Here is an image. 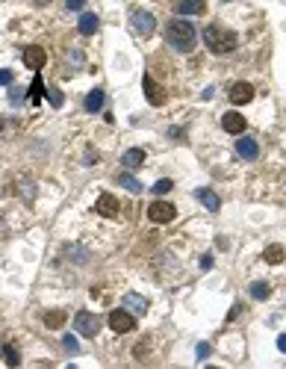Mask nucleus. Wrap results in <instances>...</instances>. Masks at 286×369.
Listing matches in <instances>:
<instances>
[{
    "instance_id": "22",
    "label": "nucleus",
    "mask_w": 286,
    "mask_h": 369,
    "mask_svg": "<svg viewBox=\"0 0 286 369\" xmlns=\"http://www.w3.org/2000/svg\"><path fill=\"white\" fill-rule=\"evenodd\" d=\"M115 180H118V183H121V186H124L127 192H133V195H139V192L145 189V186H142V183H139L136 178H133V174H118Z\"/></svg>"
},
{
    "instance_id": "21",
    "label": "nucleus",
    "mask_w": 286,
    "mask_h": 369,
    "mask_svg": "<svg viewBox=\"0 0 286 369\" xmlns=\"http://www.w3.org/2000/svg\"><path fill=\"white\" fill-rule=\"evenodd\" d=\"M262 257H265V263H272V266H277V263H283L286 251H283V245H269V248L262 251Z\"/></svg>"
},
{
    "instance_id": "32",
    "label": "nucleus",
    "mask_w": 286,
    "mask_h": 369,
    "mask_svg": "<svg viewBox=\"0 0 286 369\" xmlns=\"http://www.w3.org/2000/svg\"><path fill=\"white\" fill-rule=\"evenodd\" d=\"M86 0H68V9H83Z\"/></svg>"
},
{
    "instance_id": "33",
    "label": "nucleus",
    "mask_w": 286,
    "mask_h": 369,
    "mask_svg": "<svg viewBox=\"0 0 286 369\" xmlns=\"http://www.w3.org/2000/svg\"><path fill=\"white\" fill-rule=\"evenodd\" d=\"M210 266H213V257H210V254H203V257H201V269H210Z\"/></svg>"
},
{
    "instance_id": "15",
    "label": "nucleus",
    "mask_w": 286,
    "mask_h": 369,
    "mask_svg": "<svg viewBox=\"0 0 286 369\" xmlns=\"http://www.w3.org/2000/svg\"><path fill=\"white\" fill-rule=\"evenodd\" d=\"M174 9H177V15H203L207 12V0H180Z\"/></svg>"
},
{
    "instance_id": "23",
    "label": "nucleus",
    "mask_w": 286,
    "mask_h": 369,
    "mask_svg": "<svg viewBox=\"0 0 286 369\" xmlns=\"http://www.w3.org/2000/svg\"><path fill=\"white\" fill-rule=\"evenodd\" d=\"M272 296V286L265 284V281H254L251 284V298H257V301H262V298Z\"/></svg>"
},
{
    "instance_id": "8",
    "label": "nucleus",
    "mask_w": 286,
    "mask_h": 369,
    "mask_svg": "<svg viewBox=\"0 0 286 369\" xmlns=\"http://www.w3.org/2000/svg\"><path fill=\"white\" fill-rule=\"evenodd\" d=\"M97 213L100 216H107V219H112V216H118V210H121V204H118V198L115 195H109V192H104V195H97Z\"/></svg>"
},
{
    "instance_id": "28",
    "label": "nucleus",
    "mask_w": 286,
    "mask_h": 369,
    "mask_svg": "<svg viewBox=\"0 0 286 369\" xmlns=\"http://www.w3.org/2000/svg\"><path fill=\"white\" fill-rule=\"evenodd\" d=\"M62 345H65V352H77V348H80V343H77L74 334H65V337H62Z\"/></svg>"
},
{
    "instance_id": "38",
    "label": "nucleus",
    "mask_w": 286,
    "mask_h": 369,
    "mask_svg": "<svg viewBox=\"0 0 286 369\" xmlns=\"http://www.w3.org/2000/svg\"><path fill=\"white\" fill-rule=\"evenodd\" d=\"M0 237H6V225L3 222H0Z\"/></svg>"
},
{
    "instance_id": "6",
    "label": "nucleus",
    "mask_w": 286,
    "mask_h": 369,
    "mask_svg": "<svg viewBox=\"0 0 286 369\" xmlns=\"http://www.w3.org/2000/svg\"><path fill=\"white\" fill-rule=\"evenodd\" d=\"M174 216H177V207L168 204V201H154L151 207H148V219L156 222V225H168Z\"/></svg>"
},
{
    "instance_id": "31",
    "label": "nucleus",
    "mask_w": 286,
    "mask_h": 369,
    "mask_svg": "<svg viewBox=\"0 0 286 369\" xmlns=\"http://www.w3.org/2000/svg\"><path fill=\"white\" fill-rule=\"evenodd\" d=\"M21 98H24V89H12V104H21Z\"/></svg>"
},
{
    "instance_id": "18",
    "label": "nucleus",
    "mask_w": 286,
    "mask_h": 369,
    "mask_svg": "<svg viewBox=\"0 0 286 369\" xmlns=\"http://www.w3.org/2000/svg\"><path fill=\"white\" fill-rule=\"evenodd\" d=\"M77 27H80V33H83V36H95V33H97V15L95 12H83Z\"/></svg>"
},
{
    "instance_id": "11",
    "label": "nucleus",
    "mask_w": 286,
    "mask_h": 369,
    "mask_svg": "<svg viewBox=\"0 0 286 369\" xmlns=\"http://www.w3.org/2000/svg\"><path fill=\"white\" fill-rule=\"evenodd\" d=\"M254 101V86L251 83H233V89H230V104H251Z\"/></svg>"
},
{
    "instance_id": "14",
    "label": "nucleus",
    "mask_w": 286,
    "mask_h": 369,
    "mask_svg": "<svg viewBox=\"0 0 286 369\" xmlns=\"http://www.w3.org/2000/svg\"><path fill=\"white\" fill-rule=\"evenodd\" d=\"M15 192H18V198L21 201H33L36 198V183H33V178H18L15 180Z\"/></svg>"
},
{
    "instance_id": "20",
    "label": "nucleus",
    "mask_w": 286,
    "mask_h": 369,
    "mask_svg": "<svg viewBox=\"0 0 286 369\" xmlns=\"http://www.w3.org/2000/svg\"><path fill=\"white\" fill-rule=\"evenodd\" d=\"M100 107H104V92H100V89H92V92L86 95V112H97Z\"/></svg>"
},
{
    "instance_id": "3",
    "label": "nucleus",
    "mask_w": 286,
    "mask_h": 369,
    "mask_svg": "<svg viewBox=\"0 0 286 369\" xmlns=\"http://www.w3.org/2000/svg\"><path fill=\"white\" fill-rule=\"evenodd\" d=\"M130 24H133V30L139 33V36H154V30H156V18L148 9H133L130 12Z\"/></svg>"
},
{
    "instance_id": "25",
    "label": "nucleus",
    "mask_w": 286,
    "mask_h": 369,
    "mask_svg": "<svg viewBox=\"0 0 286 369\" xmlns=\"http://www.w3.org/2000/svg\"><path fill=\"white\" fill-rule=\"evenodd\" d=\"M42 92H45V83H42V77H36V80L30 83V104H38V101H42Z\"/></svg>"
},
{
    "instance_id": "17",
    "label": "nucleus",
    "mask_w": 286,
    "mask_h": 369,
    "mask_svg": "<svg viewBox=\"0 0 286 369\" xmlns=\"http://www.w3.org/2000/svg\"><path fill=\"white\" fill-rule=\"evenodd\" d=\"M145 163V151L142 148H130V151H124V157H121V166L124 168H139Z\"/></svg>"
},
{
    "instance_id": "24",
    "label": "nucleus",
    "mask_w": 286,
    "mask_h": 369,
    "mask_svg": "<svg viewBox=\"0 0 286 369\" xmlns=\"http://www.w3.org/2000/svg\"><path fill=\"white\" fill-rule=\"evenodd\" d=\"M45 98L50 101V107H56V109H59L62 104H65V95H62L56 86H48V89H45Z\"/></svg>"
},
{
    "instance_id": "7",
    "label": "nucleus",
    "mask_w": 286,
    "mask_h": 369,
    "mask_svg": "<svg viewBox=\"0 0 286 369\" xmlns=\"http://www.w3.org/2000/svg\"><path fill=\"white\" fill-rule=\"evenodd\" d=\"M142 89H145V98H148V104H151V107H162V104H166V89H162V86L156 83L154 77H148V74H145L142 77Z\"/></svg>"
},
{
    "instance_id": "16",
    "label": "nucleus",
    "mask_w": 286,
    "mask_h": 369,
    "mask_svg": "<svg viewBox=\"0 0 286 369\" xmlns=\"http://www.w3.org/2000/svg\"><path fill=\"white\" fill-rule=\"evenodd\" d=\"M195 198H198V201L203 204V207H207V210H218V207H221V201H218V195H215L213 189H207V186H201V189H195Z\"/></svg>"
},
{
    "instance_id": "2",
    "label": "nucleus",
    "mask_w": 286,
    "mask_h": 369,
    "mask_svg": "<svg viewBox=\"0 0 286 369\" xmlns=\"http://www.w3.org/2000/svg\"><path fill=\"white\" fill-rule=\"evenodd\" d=\"M203 42H207V48L213 50V53H230V50H236V33H230L224 27L218 24H210L203 30Z\"/></svg>"
},
{
    "instance_id": "10",
    "label": "nucleus",
    "mask_w": 286,
    "mask_h": 369,
    "mask_svg": "<svg viewBox=\"0 0 286 369\" xmlns=\"http://www.w3.org/2000/svg\"><path fill=\"white\" fill-rule=\"evenodd\" d=\"M257 154H260V145H257V139L242 136V139L236 142V157H239V160H257Z\"/></svg>"
},
{
    "instance_id": "1",
    "label": "nucleus",
    "mask_w": 286,
    "mask_h": 369,
    "mask_svg": "<svg viewBox=\"0 0 286 369\" xmlns=\"http://www.w3.org/2000/svg\"><path fill=\"white\" fill-rule=\"evenodd\" d=\"M166 38H168V45H171L174 50H180V53H192L195 45H198V30L192 27V21L177 18V21H171V24H168Z\"/></svg>"
},
{
    "instance_id": "27",
    "label": "nucleus",
    "mask_w": 286,
    "mask_h": 369,
    "mask_svg": "<svg viewBox=\"0 0 286 369\" xmlns=\"http://www.w3.org/2000/svg\"><path fill=\"white\" fill-rule=\"evenodd\" d=\"M171 189H174V180H168V178H162V180H156L154 183L156 195H166V192H171Z\"/></svg>"
},
{
    "instance_id": "35",
    "label": "nucleus",
    "mask_w": 286,
    "mask_h": 369,
    "mask_svg": "<svg viewBox=\"0 0 286 369\" xmlns=\"http://www.w3.org/2000/svg\"><path fill=\"white\" fill-rule=\"evenodd\" d=\"M277 348L286 355V334H283V337H277Z\"/></svg>"
},
{
    "instance_id": "30",
    "label": "nucleus",
    "mask_w": 286,
    "mask_h": 369,
    "mask_svg": "<svg viewBox=\"0 0 286 369\" xmlns=\"http://www.w3.org/2000/svg\"><path fill=\"white\" fill-rule=\"evenodd\" d=\"M68 60H71L74 65H80V62H83V53H80V50H71V53H68Z\"/></svg>"
},
{
    "instance_id": "19",
    "label": "nucleus",
    "mask_w": 286,
    "mask_h": 369,
    "mask_svg": "<svg viewBox=\"0 0 286 369\" xmlns=\"http://www.w3.org/2000/svg\"><path fill=\"white\" fill-rule=\"evenodd\" d=\"M65 322H68L65 310H48V313H45V325H48V328H53V331H56V328H62Z\"/></svg>"
},
{
    "instance_id": "9",
    "label": "nucleus",
    "mask_w": 286,
    "mask_h": 369,
    "mask_svg": "<svg viewBox=\"0 0 286 369\" xmlns=\"http://www.w3.org/2000/svg\"><path fill=\"white\" fill-rule=\"evenodd\" d=\"M45 62H48V53H45V48H27L24 50V65L27 68H33V71H42L45 68Z\"/></svg>"
},
{
    "instance_id": "5",
    "label": "nucleus",
    "mask_w": 286,
    "mask_h": 369,
    "mask_svg": "<svg viewBox=\"0 0 286 369\" xmlns=\"http://www.w3.org/2000/svg\"><path fill=\"white\" fill-rule=\"evenodd\" d=\"M74 328H77V334H83V337H97L100 319H97L95 313H89V310H80V313L74 316Z\"/></svg>"
},
{
    "instance_id": "12",
    "label": "nucleus",
    "mask_w": 286,
    "mask_h": 369,
    "mask_svg": "<svg viewBox=\"0 0 286 369\" xmlns=\"http://www.w3.org/2000/svg\"><path fill=\"white\" fill-rule=\"evenodd\" d=\"M121 304L130 310L133 316H142L145 310H148V298H142L139 293H127V296L121 298Z\"/></svg>"
},
{
    "instance_id": "26",
    "label": "nucleus",
    "mask_w": 286,
    "mask_h": 369,
    "mask_svg": "<svg viewBox=\"0 0 286 369\" xmlns=\"http://www.w3.org/2000/svg\"><path fill=\"white\" fill-rule=\"evenodd\" d=\"M0 352H3V357H6V363H9V366H18V363H21V355L15 352L12 345H3Z\"/></svg>"
},
{
    "instance_id": "37",
    "label": "nucleus",
    "mask_w": 286,
    "mask_h": 369,
    "mask_svg": "<svg viewBox=\"0 0 286 369\" xmlns=\"http://www.w3.org/2000/svg\"><path fill=\"white\" fill-rule=\"evenodd\" d=\"M30 3H36V6H48L50 0H30Z\"/></svg>"
},
{
    "instance_id": "39",
    "label": "nucleus",
    "mask_w": 286,
    "mask_h": 369,
    "mask_svg": "<svg viewBox=\"0 0 286 369\" xmlns=\"http://www.w3.org/2000/svg\"><path fill=\"white\" fill-rule=\"evenodd\" d=\"M0 133H3V115H0Z\"/></svg>"
},
{
    "instance_id": "29",
    "label": "nucleus",
    "mask_w": 286,
    "mask_h": 369,
    "mask_svg": "<svg viewBox=\"0 0 286 369\" xmlns=\"http://www.w3.org/2000/svg\"><path fill=\"white\" fill-rule=\"evenodd\" d=\"M12 80H15V77H12V71H9V68H0V86H9Z\"/></svg>"
},
{
    "instance_id": "13",
    "label": "nucleus",
    "mask_w": 286,
    "mask_h": 369,
    "mask_svg": "<svg viewBox=\"0 0 286 369\" xmlns=\"http://www.w3.org/2000/svg\"><path fill=\"white\" fill-rule=\"evenodd\" d=\"M221 127H224L227 133H236V136H239V133L248 127V121L242 119L236 109H233V112H224V119H221Z\"/></svg>"
},
{
    "instance_id": "34",
    "label": "nucleus",
    "mask_w": 286,
    "mask_h": 369,
    "mask_svg": "<svg viewBox=\"0 0 286 369\" xmlns=\"http://www.w3.org/2000/svg\"><path fill=\"white\" fill-rule=\"evenodd\" d=\"M207 355H210V345L201 343V345H198V357H207Z\"/></svg>"
},
{
    "instance_id": "36",
    "label": "nucleus",
    "mask_w": 286,
    "mask_h": 369,
    "mask_svg": "<svg viewBox=\"0 0 286 369\" xmlns=\"http://www.w3.org/2000/svg\"><path fill=\"white\" fill-rule=\"evenodd\" d=\"M145 352H148V348H145V343L136 345V357H145Z\"/></svg>"
},
{
    "instance_id": "4",
    "label": "nucleus",
    "mask_w": 286,
    "mask_h": 369,
    "mask_svg": "<svg viewBox=\"0 0 286 369\" xmlns=\"http://www.w3.org/2000/svg\"><path fill=\"white\" fill-rule=\"evenodd\" d=\"M109 328H112V331L115 334H130L133 328H136V316H133L130 310L127 307H121V310H112V313H109Z\"/></svg>"
}]
</instances>
